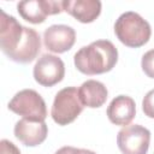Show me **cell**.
<instances>
[{
  "label": "cell",
  "instance_id": "obj_1",
  "mask_svg": "<svg viewBox=\"0 0 154 154\" xmlns=\"http://www.w3.org/2000/svg\"><path fill=\"white\" fill-rule=\"evenodd\" d=\"M73 61L77 70L84 75H101L116 66L118 51L111 41L97 40L76 52Z\"/></svg>",
  "mask_w": 154,
  "mask_h": 154
},
{
  "label": "cell",
  "instance_id": "obj_2",
  "mask_svg": "<svg viewBox=\"0 0 154 154\" xmlns=\"http://www.w3.org/2000/svg\"><path fill=\"white\" fill-rule=\"evenodd\" d=\"M114 32L123 45L138 48L149 41L152 29L149 23L138 13L129 11L118 17L114 24Z\"/></svg>",
  "mask_w": 154,
  "mask_h": 154
},
{
  "label": "cell",
  "instance_id": "obj_3",
  "mask_svg": "<svg viewBox=\"0 0 154 154\" xmlns=\"http://www.w3.org/2000/svg\"><path fill=\"white\" fill-rule=\"evenodd\" d=\"M83 103L76 87H66L59 90L54 97L51 116L58 125H67L72 123L83 111Z\"/></svg>",
  "mask_w": 154,
  "mask_h": 154
},
{
  "label": "cell",
  "instance_id": "obj_4",
  "mask_svg": "<svg viewBox=\"0 0 154 154\" xmlns=\"http://www.w3.org/2000/svg\"><path fill=\"white\" fill-rule=\"evenodd\" d=\"M8 109L30 120H45L47 117L45 100L32 89L18 91L8 102Z\"/></svg>",
  "mask_w": 154,
  "mask_h": 154
},
{
  "label": "cell",
  "instance_id": "obj_5",
  "mask_svg": "<svg viewBox=\"0 0 154 154\" xmlns=\"http://www.w3.org/2000/svg\"><path fill=\"white\" fill-rule=\"evenodd\" d=\"M149 142V130L138 124L126 125L117 135V144L123 154H147Z\"/></svg>",
  "mask_w": 154,
  "mask_h": 154
},
{
  "label": "cell",
  "instance_id": "obj_6",
  "mask_svg": "<svg viewBox=\"0 0 154 154\" xmlns=\"http://www.w3.org/2000/svg\"><path fill=\"white\" fill-rule=\"evenodd\" d=\"M34 78L43 87H53L65 76L64 61L53 54H43L34 66Z\"/></svg>",
  "mask_w": 154,
  "mask_h": 154
},
{
  "label": "cell",
  "instance_id": "obj_7",
  "mask_svg": "<svg viewBox=\"0 0 154 154\" xmlns=\"http://www.w3.org/2000/svg\"><path fill=\"white\" fill-rule=\"evenodd\" d=\"M18 13L23 19L32 24L43 23L47 16L59 14L64 11L63 1L53 0H26L17 5Z\"/></svg>",
  "mask_w": 154,
  "mask_h": 154
},
{
  "label": "cell",
  "instance_id": "obj_8",
  "mask_svg": "<svg viewBox=\"0 0 154 154\" xmlns=\"http://www.w3.org/2000/svg\"><path fill=\"white\" fill-rule=\"evenodd\" d=\"M76 41L75 30L65 24H54L43 32V43L53 53H65L72 48Z\"/></svg>",
  "mask_w": 154,
  "mask_h": 154
},
{
  "label": "cell",
  "instance_id": "obj_9",
  "mask_svg": "<svg viewBox=\"0 0 154 154\" xmlns=\"http://www.w3.org/2000/svg\"><path fill=\"white\" fill-rule=\"evenodd\" d=\"M24 35V26L18 23V20L1 11L0 18V48L2 53L8 57L19 45Z\"/></svg>",
  "mask_w": 154,
  "mask_h": 154
},
{
  "label": "cell",
  "instance_id": "obj_10",
  "mask_svg": "<svg viewBox=\"0 0 154 154\" xmlns=\"http://www.w3.org/2000/svg\"><path fill=\"white\" fill-rule=\"evenodd\" d=\"M48 134V128L45 120H30L23 118L14 125V136L19 142L28 147L41 144Z\"/></svg>",
  "mask_w": 154,
  "mask_h": 154
},
{
  "label": "cell",
  "instance_id": "obj_11",
  "mask_svg": "<svg viewBox=\"0 0 154 154\" xmlns=\"http://www.w3.org/2000/svg\"><path fill=\"white\" fill-rule=\"evenodd\" d=\"M41 49V38L40 35L31 28L24 26V35L18 47L7 57L12 61L28 64L31 63L38 54Z\"/></svg>",
  "mask_w": 154,
  "mask_h": 154
},
{
  "label": "cell",
  "instance_id": "obj_12",
  "mask_svg": "<svg viewBox=\"0 0 154 154\" xmlns=\"http://www.w3.org/2000/svg\"><path fill=\"white\" fill-rule=\"evenodd\" d=\"M136 114V105L132 97L126 95L116 96L107 107V117L114 125L125 126L131 123Z\"/></svg>",
  "mask_w": 154,
  "mask_h": 154
},
{
  "label": "cell",
  "instance_id": "obj_13",
  "mask_svg": "<svg viewBox=\"0 0 154 154\" xmlns=\"http://www.w3.org/2000/svg\"><path fill=\"white\" fill-rule=\"evenodd\" d=\"M63 8L81 23H91L101 13L99 0H64Z\"/></svg>",
  "mask_w": 154,
  "mask_h": 154
},
{
  "label": "cell",
  "instance_id": "obj_14",
  "mask_svg": "<svg viewBox=\"0 0 154 154\" xmlns=\"http://www.w3.org/2000/svg\"><path fill=\"white\" fill-rule=\"evenodd\" d=\"M78 95L83 106L97 108L106 102L108 91L103 83L95 79H88L78 88Z\"/></svg>",
  "mask_w": 154,
  "mask_h": 154
},
{
  "label": "cell",
  "instance_id": "obj_15",
  "mask_svg": "<svg viewBox=\"0 0 154 154\" xmlns=\"http://www.w3.org/2000/svg\"><path fill=\"white\" fill-rule=\"evenodd\" d=\"M141 66L143 72L148 77L154 78V49H150L143 54L141 60Z\"/></svg>",
  "mask_w": 154,
  "mask_h": 154
},
{
  "label": "cell",
  "instance_id": "obj_16",
  "mask_svg": "<svg viewBox=\"0 0 154 154\" xmlns=\"http://www.w3.org/2000/svg\"><path fill=\"white\" fill-rule=\"evenodd\" d=\"M142 109L147 117L154 119V89L149 90L144 95L142 101Z\"/></svg>",
  "mask_w": 154,
  "mask_h": 154
},
{
  "label": "cell",
  "instance_id": "obj_17",
  "mask_svg": "<svg viewBox=\"0 0 154 154\" xmlns=\"http://www.w3.org/2000/svg\"><path fill=\"white\" fill-rule=\"evenodd\" d=\"M0 154H20V150L11 141L1 140V142H0Z\"/></svg>",
  "mask_w": 154,
  "mask_h": 154
},
{
  "label": "cell",
  "instance_id": "obj_18",
  "mask_svg": "<svg viewBox=\"0 0 154 154\" xmlns=\"http://www.w3.org/2000/svg\"><path fill=\"white\" fill-rule=\"evenodd\" d=\"M54 154H82V149L66 146V147H61L60 149H58Z\"/></svg>",
  "mask_w": 154,
  "mask_h": 154
},
{
  "label": "cell",
  "instance_id": "obj_19",
  "mask_svg": "<svg viewBox=\"0 0 154 154\" xmlns=\"http://www.w3.org/2000/svg\"><path fill=\"white\" fill-rule=\"evenodd\" d=\"M82 154H96V153L93 150H89V149H82Z\"/></svg>",
  "mask_w": 154,
  "mask_h": 154
}]
</instances>
